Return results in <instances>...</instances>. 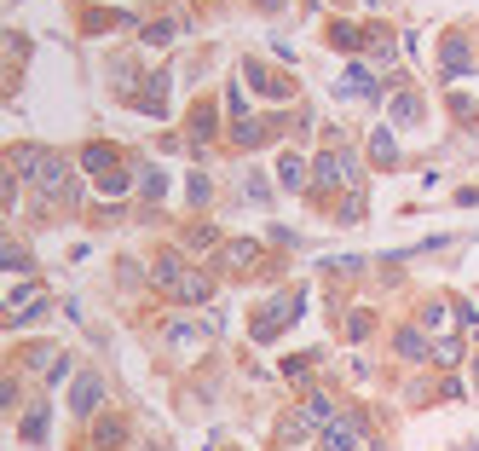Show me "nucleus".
<instances>
[{"mask_svg": "<svg viewBox=\"0 0 479 451\" xmlns=\"http://www.w3.org/2000/svg\"><path fill=\"white\" fill-rule=\"evenodd\" d=\"M312 185H318V191H341V185H358V157H353V151H318Z\"/></svg>", "mask_w": 479, "mask_h": 451, "instance_id": "1", "label": "nucleus"}, {"mask_svg": "<svg viewBox=\"0 0 479 451\" xmlns=\"http://www.w3.org/2000/svg\"><path fill=\"white\" fill-rule=\"evenodd\" d=\"M300 301H307V295H283V301H266V307H260V319H254V341H271V336H278L283 324L295 319V307H300Z\"/></svg>", "mask_w": 479, "mask_h": 451, "instance_id": "2", "label": "nucleus"}, {"mask_svg": "<svg viewBox=\"0 0 479 451\" xmlns=\"http://www.w3.org/2000/svg\"><path fill=\"white\" fill-rule=\"evenodd\" d=\"M35 191H41V197H53V203H64V197L75 191V180H70V162H64L58 151H53V157H46V168L35 174Z\"/></svg>", "mask_w": 479, "mask_h": 451, "instance_id": "3", "label": "nucleus"}, {"mask_svg": "<svg viewBox=\"0 0 479 451\" xmlns=\"http://www.w3.org/2000/svg\"><path fill=\"white\" fill-rule=\"evenodd\" d=\"M127 446V423L122 417H93L87 423V451H122Z\"/></svg>", "mask_w": 479, "mask_h": 451, "instance_id": "4", "label": "nucleus"}, {"mask_svg": "<svg viewBox=\"0 0 479 451\" xmlns=\"http://www.w3.org/2000/svg\"><path fill=\"white\" fill-rule=\"evenodd\" d=\"M260 260H266V249L254 238H231L226 249H220V267H226V272H254Z\"/></svg>", "mask_w": 479, "mask_h": 451, "instance_id": "5", "label": "nucleus"}, {"mask_svg": "<svg viewBox=\"0 0 479 451\" xmlns=\"http://www.w3.org/2000/svg\"><path fill=\"white\" fill-rule=\"evenodd\" d=\"M439 70H445V82H462V75L474 70V46L462 41V35H445V53H439Z\"/></svg>", "mask_w": 479, "mask_h": 451, "instance_id": "6", "label": "nucleus"}, {"mask_svg": "<svg viewBox=\"0 0 479 451\" xmlns=\"http://www.w3.org/2000/svg\"><path fill=\"white\" fill-rule=\"evenodd\" d=\"M70 406L82 411L87 423H93V417H99V406H104V382L93 377V370H82V377H75V387H70Z\"/></svg>", "mask_w": 479, "mask_h": 451, "instance_id": "7", "label": "nucleus"}, {"mask_svg": "<svg viewBox=\"0 0 479 451\" xmlns=\"http://www.w3.org/2000/svg\"><path fill=\"white\" fill-rule=\"evenodd\" d=\"M46 157H53V151H41V145H12V151H6V168H12L18 180H35L41 168H46Z\"/></svg>", "mask_w": 479, "mask_h": 451, "instance_id": "8", "label": "nucleus"}, {"mask_svg": "<svg viewBox=\"0 0 479 451\" xmlns=\"http://www.w3.org/2000/svg\"><path fill=\"white\" fill-rule=\"evenodd\" d=\"M82 168H87L93 180H104V174H116V168H122V157H116V145H104V139H99V145L82 151Z\"/></svg>", "mask_w": 479, "mask_h": 451, "instance_id": "9", "label": "nucleus"}, {"mask_svg": "<svg viewBox=\"0 0 479 451\" xmlns=\"http://www.w3.org/2000/svg\"><path fill=\"white\" fill-rule=\"evenodd\" d=\"M364 417H335V423L324 428V451H353V434H358Z\"/></svg>", "mask_w": 479, "mask_h": 451, "instance_id": "10", "label": "nucleus"}, {"mask_svg": "<svg viewBox=\"0 0 479 451\" xmlns=\"http://www.w3.org/2000/svg\"><path fill=\"white\" fill-rule=\"evenodd\" d=\"M139 111H145V116H168V75H151V87L139 93Z\"/></svg>", "mask_w": 479, "mask_h": 451, "instance_id": "11", "label": "nucleus"}, {"mask_svg": "<svg viewBox=\"0 0 479 451\" xmlns=\"http://www.w3.org/2000/svg\"><path fill=\"white\" fill-rule=\"evenodd\" d=\"M278 180L289 185V191H307V180H312V174H307V162H300L295 151H283V157H278Z\"/></svg>", "mask_w": 479, "mask_h": 451, "instance_id": "12", "label": "nucleus"}, {"mask_svg": "<svg viewBox=\"0 0 479 451\" xmlns=\"http://www.w3.org/2000/svg\"><path fill=\"white\" fill-rule=\"evenodd\" d=\"M209 295H214V278L209 272H185V284H180V301L185 307H202Z\"/></svg>", "mask_w": 479, "mask_h": 451, "instance_id": "13", "label": "nucleus"}, {"mask_svg": "<svg viewBox=\"0 0 479 451\" xmlns=\"http://www.w3.org/2000/svg\"><path fill=\"white\" fill-rule=\"evenodd\" d=\"M393 348H398V359H427V353H434V341H427L422 330H398Z\"/></svg>", "mask_w": 479, "mask_h": 451, "instance_id": "14", "label": "nucleus"}, {"mask_svg": "<svg viewBox=\"0 0 479 451\" xmlns=\"http://www.w3.org/2000/svg\"><path fill=\"white\" fill-rule=\"evenodd\" d=\"M156 289H168V295H180V284H185V267H180V260H173V255H162V260H156Z\"/></svg>", "mask_w": 479, "mask_h": 451, "instance_id": "15", "label": "nucleus"}, {"mask_svg": "<svg viewBox=\"0 0 479 451\" xmlns=\"http://www.w3.org/2000/svg\"><path fill=\"white\" fill-rule=\"evenodd\" d=\"M300 417H307L312 428H329V423H335V399H329V394H312V399H307V411H300Z\"/></svg>", "mask_w": 479, "mask_h": 451, "instance_id": "16", "label": "nucleus"}, {"mask_svg": "<svg viewBox=\"0 0 479 451\" xmlns=\"http://www.w3.org/2000/svg\"><path fill=\"white\" fill-rule=\"evenodd\" d=\"M370 157H376L381 168H393V162H398V145H393V133H387V128H370Z\"/></svg>", "mask_w": 479, "mask_h": 451, "instance_id": "17", "label": "nucleus"}, {"mask_svg": "<svg viewBox=\"0 0 479 451\" xmlns=\"http://www.w3.org/2000/svg\"><path fill=\"white\" fill-rule=\"evenodd\" d=\"M139 174H145V180H139L145 203H162V191H168V174H162V168H139Z\"/></svg>", "mask_w": 479, "mask_h": 451, "instance_id": "18", "label": "nucleus"}, {"mask_svg": "<svg viewBox=\"0 0 479 451\" xmlns=\"http://www.w3.org/2000/svg\"><path fill=\"white\" fill-rule=\"evenodd\" d=\"M46 428H53V423H46V406H35V411H29L24 423H18V434H24L29 446H35V440H46Z\"/></svg>", "mask_w": 479, "mask_h": 451, "instance_id": "19", "label": "nucleus"}, {"mask_svg": "<svg viewBox=\"0 0 479 451\" xmlns=\"http://www.w3.org/2000/svg\"><path fill=\"white\" fill-rule=\"evenodd\" d=\"M231 139H237V145H243V151H254V145H260V139H266V122H237V128H231Z\"/></svg>", "mask_w": 479, "mask_h": 451, "instance_id": "20", "label": "nucleus"}, {"mask_svg": "<svg viewBox=\"0 0 479 451\" xmlns=\"http://www.w3.org/2000/svg\"><path fill=\"white\" fill-rule=\"evenodd\" d=\"M416 116H422L416 93H393V122H416Z\"/></svg>", "mask_w": 479, "mask_h": 451, "instance_id": "21", "label": "nucleus"}, {"mask_svg": "<svg viewBox=\"0 0 479 451\" xmlns=\"http://www.w3.org/2000/svg\"><path fill=\"white\" fill-rule=\"evenodd\" d=\"M353 221H364V191H358V185H347V197H341V226H353Z\"/></svg>", "mask_w": 479, "mask_h": 451, "instance_id": "22", "label": "nucleus"}, {"mask_svg": "<svg viewBox=\"0 0 479 451\" xmlns=\"http://www.w3.org/2000/svg\"><path fill=\"white\" fill-rule=\"evenodd\" d=\"M335 46H341V53H358L364 46V29H353V24H335V35H329Z\"/></svg>", "mask_w": 479, "mask_h": 451, "instance_id": "23", "label": "nucleus"}, {"mask_svg": "<svg viewBox=\"0 0 479 451\" xmlns=\"http://www.w3.org/2000/svg\"><path fill=\"white\" fill-rule=\"evenodd\" d=\"M93 185H99V197H122L133 180H127V168H116V174H104V180H93Z\"/></svg>", "mask_w": 479, "mask_h": 451, "instance_id": "24", "label": "nucleus"}, {"mask_svg": "<svg viewBox=\"0 0 479 451\" xmlns=\"http://www.w3.org/2000/svg\"><path fill=\"white\" fill-rule=\"evenodd\" d=\"M0 260H6V272H29V249L24 243H6V249H0Z\"/></svg>", "mask_w": 479, "mask_h": 451, "instance_id": "25", "label": "nucleus"}, {"mask_svg": "<svg viewBox=\"0 0 479 451\" xmlns=\"http://www.w3.org/2000/svg\"><path fill=\"white\" fill-rule=\"evenodd\" d=\"M185 243H191V249H214V226H191Z\"/></svg>", "mask_w": 479, "mask_h": 451, "instance_id": "26", "label": "nucleus"}, {"mask_svg": "<svg viewBox=\"0 0 479 451\" xmlns=\"http://www.w3.org/2000/svg\"><path fill=\"white\" fill-rule=\"evenodd\" d=\"M434 359H439V365H462V341H439Z\"/></svg>", "mask_w": 479, "mask_h": 451, "instance_id": "27", "label": "nucleus"}, {"mask_svg": "<svg viewBox=\"0 0 479 451\" xmlns=\"http://www.w3.org/2000/svg\"><path fill=\"white\" fill-rule=\"evenodd\" d=\"M145 41H151V46H168V41H173V24H151Z\"/></svg>", "mask_w": 479, "mask_h": 451, "instance_id": "28", "label": "nucleus"}, {"mask_svg": "<svg viewBox=\"0 0 479 451\" xmlns=\"http://www.w3.org/2000/svg\"><path fill=\"white\" fill-rule=\"evenodd\" d=\"M347 336H353V341H364V336H370V319H364V313H353V319H347Z\"/></svg>", "mask_w": 479, "mask_h": 451, "instance_id": "29", "label": "nucleus"}, {"mask_svg": "<svg viewBox=\"0 0 479 451\" xmlns=\"http://www.w3.org/2000/svg\"><path fill=\"white\" fill-rule=\"evenodd\" d=\"M0 406H6V411L18 406V377H6V382H0Z\"/></svg>", "mask_w": 479, "mask_h": 451, "instance_id": "30", "label": "nucleus"}, {"mask_svg": "<svg viewBox=\"0 0 479 451\" xmlns=\"http://www.w3.org/2000/svg\"><path fill=\"white\" fill-rule=\"evenodd\" d=\"M260 6H266V12H271V6H283V0H260Z\"/></svg>", "mask_w": 479, "mask_h": 451, "instance_id": "31", "label": "nucleus"}, {"mask_svg": "<svg viewBox=\"0 0 479 451\" xmlns=\"http://www.w3.org/2000/svg\"><path fill=\"white\" fill-rule=\"evenodd\" d=\"M474 382H479V359H474Z\"/></svg>", "mask_w": 479, "mask_h": 451, "instance_id": "32", "label": "nucleus"}]
</instances>
